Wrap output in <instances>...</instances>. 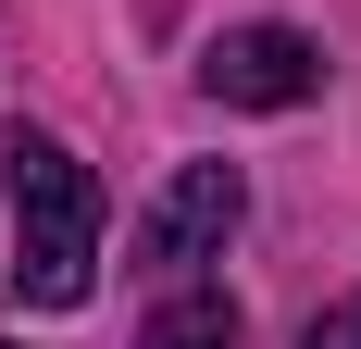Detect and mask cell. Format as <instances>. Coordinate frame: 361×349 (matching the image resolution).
Returning a JSON list of instances; mask_svg holds the SVG:
<instances>
[{
	"mask_svg": "<svg viewBox=\"0 0 361 349\" xmlns=\"http://www.w3.org/2000/svg\"><path fill=\"white\" fill-rule=\"evenodd\" d=\"M0 187H13V287L37 312H75L100 287V174L75 162L63 138H13L0 150Z\"/></svg>",
	"mask_w": 361,
	"mask_h": 349,
	"instance_id": "6da1fadb",
	"label": "cell"
},
{
	"mask_svg": "<svg viewBox=\"0 0 361 349\" xmlns=\"http://www.w3.org/2000/svg\"><path fill=\"white\" fill-rule=\"evenodd\" d=\"M237 225H250V174L237 162H175L162 200L137 212V275H200V262H224Z\"/></svg>",
	"mask_w": 361,
	"mask_h": 349,
	"instance_id": "7a4b0ae2",
	"label": "cell"
},
{
	"mask_svg": "<svg viewBox=\"0 0 361 349\" xmlns=\"http://www.w3.org/2000/svg\"><path fill=\"white\" fill-rule=\"evenodd\" d=\"M200 75H212V100H237V112H299L324 88V50L299 25H237V37L200 50Z\"/></svg>",
	"mask_w": 361,
	"mask_h": 349,
	"instance_id": "3957f363",
	"label": "cell"
},
{
	"mask_svg": "<svg viewBox=\"0 0 361 349\" xmlns=\"http://www.w3.org/2000/svg\"><path fill=\"white\" fill-rule=\"evenodd\" d=\"M137 349H237V312H224V300H162Z\"/></svg>",
	"mask_w": 361,
	"mask_h": 349,
	"instance_id": "277c9868",
	"label": "cell"
},
{
	"mask_svg": "<svg viewBox=\"0 0 361 349\" xmlns=\"http://www.w3.org/2000/svg\"><path fill=\"white\" fill-rule=\"evenodd\" d=\"M349 349H361V312H349Z\"/></svg>",
	"mask_w": 361,
	"mask_h": 349,
	"instance_id": "5b68a950",
	"label": "cell"
}]
</instances>
